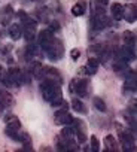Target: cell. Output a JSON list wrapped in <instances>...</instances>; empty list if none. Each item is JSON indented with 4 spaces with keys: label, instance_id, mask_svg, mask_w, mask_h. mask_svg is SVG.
Listing matches in <instances>:
<instances>
[{
    "label": "cell",
    "instance_id": "7",
    "mask_svg": "<svg viewBox=\"0 0 137 152\" xmlns=\"http://www.w3.org/2000/svg\"><path fill=\"white\" fill-rule=\"evenodd\" d=\"M8 73H9L11 87H12V85H14V87H18V85H21V84L24 82V79H23V73L20 72V69H17V67H11V69H8Z\"/></svg>",
    "mask_w": 137,
    "mask_h": 152
},
{
    "label": "cell",
    "instance_id": "4",
    "mask_svg": "<svg viewBox=\"0 0 137 152\" xmlns=\"http://www.w3.org/2000/svg\"><path fill=\"white\" fill-rule=\"evenodd\" d=\"M70 91L78 94L79 97H84L88 91V82L84 79H73L70 84Z\"/></svg>",
    "mask_w": 137,
    "mask_h": 152
},
{
    "label": "cell",
    "instance_id": "9",
    "mask_svg": "<svg viewBox=\"0 0 137 152\" xmlns=\"http://www.w3.org/2000/svg\"><path fill=\"white\" fill-rule=\"evenodd\" d=\"M119 139H121V143H122V148L125 151H133L134 149V139L130 133H124V131H119Z\"/></svg>",
    "mask_w": 137,
    "mask_h": 152
},
{
    "label": "cell",
    "instance_id": "2",
    "mask_svg": "<svg viewBox=\"0 0 137 152\" xmlns=\"http://www.w3.org/2000/svg\"><path fill=\"white\" fill-rule=\"evenodd\" d=\"M18 18L21 20V26H23V31H24V36L28 42H31L36 36V31H37V24L33 18H30L26 12H18Z\"/></svg>",
    "mask_w": 137,
    "mask_h": 152
},
{
    "label": "cell",
    "instance_id": "15",
    "mask_svg": "<svg viewBox=\"0 0 137 152\" xmlns=\"http://www.w3.org/2000/svg\"><path fill=\"white\" fill-rule=\"evenodd\" d=\"M23 26L21 24H12L11 27H9V36H11V39H14V40H18L21 36H23Z\"/></svg>",
    "mask_w": 137,
    "mask_h": 152
},
{
    "label": "cell",
    "instance_id": "23",
    "mask_svg": "<svg viewBox=\"0 0 137 152\" xmlns=\"http://www.w3.org/2000/svg\"><path fill=\"white\" fill-rule=\"evenodd\" d=\"M91 149L94 152H98L100 151V143H98V139L95 136H91Z\"/></svg>",
    "mask_w": 137,
    "mask_h": 152
},
{
    "label": "cell",
    "instance_id": "11",
    "mask_svg": "<svg viewBox=\"0 0 137 152\" xmlns=\"http://www.w3.org/2000/svg\"><path fill=\"white\" fill-rule=\"evenodd\" d=\"M39 46H40V49H43L52 39H54V33L51 31V30H43V31H40L39 33Z\"/></svg>",
    "mask_w": 137,
    "mask_h": 152
},
{
    "label": "cell",
    "instance_id": "8",
    "mask_svg": "<svg viewBox=\"0 0 137 152\" xmlns=\"http://www.w3.org/2000/svg\"><path fill=\"white\" fill-rule=\"evenodd\" d=\"M122 20H125L127 23H134L137 20V5H127L124 6V17Z\"/></svg>",
    "mask_w": 137,
    "mask_h": 152
},
{
    "label": "cell",
    "instance_id": "10",
    "mask_svg": "<svg viewBox=\"0 0 137 152\" xmlns=\"http://www.w3.org/2000/svg\"><path fill=\"white\" fill-rule=\"evenodd\" d=\"M5 124H6L8 130H21V121L18 119V116H15L12 113L5 116Z\"/></svg>",
    "mask_w": 137,
    "mask_h": 152
},
{
    "label": "cell",
    "instance_id": "24",
    "mask_svg": "<svg viewBox=\"0 0 137 152\" xmlns=\"http://www.w3.org/2000/svg\"><path fill=\"white\" fill-rule=\"evenodd\" d=\"M70 57H72V60H73V61L79 60V57H81V51H79V49H76V48H75V49H72V51H70Z\"/></svg>",
    "mask_w": 137,
    "mask_h": 152
},
{
    "label": "cell",
    "instance_id": "17",
    "mask_svg": "<svg viewBox=\"0 0 137 152\" xmlns=\"http://www.w3.org/2000/svg\"><path fill=\"white\" fill-rule=\"evenodd\" d=\"M104 146H106L107 151H116V149H118V143H116V140H115V137H113L112 134L106 136V139H104Z\"/></svg>",
    "mask_w": 137,
    "mask_h": 152
},
{
    "label": "cell",
    "instance_id": "14",
    "mask_svg": "<svg viewBox=\"0 0 137 152\" xmlns=\"http://www.w3.org/2000/svg\"><path fill=\"white\" fill-rule=\"evenodd\" d=\"M110 12H112L113 20L119 21V20H122V17H124V6H122L121 3H113L112 8H110Z\"/></svg>",
    "mask_w": 137,
    "mask_h": 152
},
{
    "label": "cell",
    "instance_id": "3",
    "mask_svg": "<svg viewBox=\"0 0 137 152\" xmlns=\"http://www.w3.org/2000/svg\"><path fill=\"white\" fill-rule=\"evenodd\" d=\"M51 60H54V61H57V60H60L61 57H63V54H64V46H63V43H61V40L60 39H57L55 36H54V39L42 49Z\"/></svg>",
    "mask_w": 137,
    "mask_h": 152
},
{
    "label": "cell",
    "instance_id": "26",
    "mask_svg": "<svg viewBox=\"0 0 137 152\" xmlns=\"http://www.w3.org/2000/svg\"><path fill=\"white\" fill-rule=\"evenodd\" d=\"M49 30H51V31H57V30H60V26H58L57 23H51V24H49Z\"/></svg>",
    "mask_w": 137,
    "mask_h": 152
},
{
    "label": "cell",
    "instance_id": "27",
    "mask_svg": "<svg viewBox=\"0 0 137 152\" xmlns=\"http://www.w3.org/2000/svg\"><path fill=\"white\" fill-rule=\"evenodd\" d=\"M30 2H34V0H30Z\"/></svg>",
    "mask_w": 137,
    "mask_h": 152
},
{
    "label": "cell",
    "instance_id": "25",
    "mask_svg": "<svg viewBox=\"0 0 137 152\" xmlns=\"http://www.w3.org/2000/svg\"><path fill=\"white\" fill-rule=\"evenodd\" d=\"M5 109V91H0V110Z\"/></svg>",
    "mask_w": 137,
    "mask_h": 152
},
{
    "label": "cell",
    "instance_id": "6",
    "mask_svg": "<svg viewBox=\"0 0 137 152\" xmlns=\"http://www.w3.org/2000/svg\"><path fill=\"white\" fill-rule=\"evenodd\" d=\"M122 90H124V93L125 91H136L137 90V73L136 72H128L127 73Z\"/></svg>",
    "mask_w": 137,
    "mask_h": 152
},
{
    "label": "cell",
    "instance_id": "1",
    "mask_svg": "<svg viewBox=\"0 0 137 152\" xmlns=\"http://www.w3.org/2000/svg\"><path fill=\"white\" fill-rule=\"evenodd\" d=\"M40 93H42V97L46 102H49L52 107H58L64 103L60 84L55 82V81H51V79L43 81L40 84Z\"/></svg>",
    "mask_w": 137,
    "mask_h": 152
},
{
    "label": "cell",
    "instance_id": "13",
    "mask_svg": "<svg viewBox=\"0 0 137 152\" xmlns=\"http://www.w3.org/2000/svg\"><path fill=\"white\" fill-rule=\"evenodd\" d=\"M43 78L61 84V75H60L55 69H52V67H45V75H43Z\"/></svg>",
    "mask_w": 137,
    "mask_h": 152
},
{
    "label": "cell",
    "instance_id": "5",
    "mask_svg": "<svg viewBox=\"0 0 137 152\" xmlns=\"http://www.w3.org/2000/svg\"><path fill=\"white\" fill-rule=\"evenodd\" d=\"M54 121H55V124H58V125H68V124H72L73 122V118H72V115L67 112V109H60V110H57V113L54 115Z\"/></svg>",
    "mask_w": 137,
    "mask_h": 152
},
{
    "label": "cell",
    "instance_id": "22",
    "mask_svg": "<svg viewBox=\"0 0 137 152\" xmlns=\"http://www.w3.org/2000/svg\"><path fill=\"white\" fill-rule=\"evenodd\" d=\"M12 106H14V97L9 93L5 91V109L6 107H12Z\"/></svg>",
    "mask_w": 137,
    "mask_h": 152
},
{
    "label": "cell",
    "instance_id": "19",
    "mask_svg": "<svg viewBox=\"0 0 137 152\" xmlns=\"http://www.w3.org/2000/svg\"><path fill=\"white\" fill-rule=\"evenodd\" d=\"M36 52H37V45L30 42L27 45V48H26V57L27 58H33V57H36Z\"/></svg>",
    "mask_w": 137,
    "mask_h": 152
},
{
    "label": "cell",
    "instance_id": "16",
    "mask_svg": "<svg viewBox=\"0 0 137 152\" xmlns=\"http://www.w3.org/2000/svg\"><path fill=\"white\" fill-rule=\"evenodd\" d=\"M136 40H137V37H136L131 31H125V33H124V43H125V46H127V48L134 49Z\"/></svg>",
    "mask_w": 137,
    "mask_h": 152
},
{
    "label": "cell",
    "instance_id": "20",
    "mask_svg": "<svg viewBox=\"0 0 137 152\" xmlns=\"http://www.w3.org/2000/svg\"><path fill=\"white\" fill-rule=\"evenodd\" d=\"M72 107H73V110H76L78 113H84V112H85L84 103H82L81 100H78V99H73V100H72Z\"/></svg>",
    "mask_w": 137,
    "mask_h": 152
},
{
    "label": "cell",
    "instance_id": "18",
    "mask_svg": "<svg viewBox=\"0 0 137 152\" xmlns=\"http://www.w3.org/2000/svg\"><path fill=\"white\" fill-rule=\"evenodd\" d=\"M72 14H73L75 17H82V15L85 14V3H84V2H79V3L73 5Z\"/></svg>",
    "mask_w": 137,
    "mask_h": 152
},
{
    "label": "cell",
    "instance_id": "21",
    "mask_svg": "<svg viewBox=\"0 0 137 152\" xmlns=\"http://www.w3.org/2000/svg\"><path fill=\"white\" fill-rule=\"evenodd\" d=\"M94 106H95V109H98V110H101V112L106 110V104H104V102H103L100 97H95V99H94Z\"/></svg>",
    "mask_w": 137,
    "mask_h": 152
},
{
    "label": "cell",
    "instance_id": "12",
    "mask_svg": "<svg viewBox=\"0 0 137 152\" xmlns=\"http://www.w3.org/2000/svg\"><path fill=\"white\" fill-rule=\"evenodd\" d=\"M28 72L34 76V78L42 79V78H43V75H45V67L42 66V63H31Z\"/></svg>",
    "mask_w": 137,
    "mask_h": 152
}]
</instances>
